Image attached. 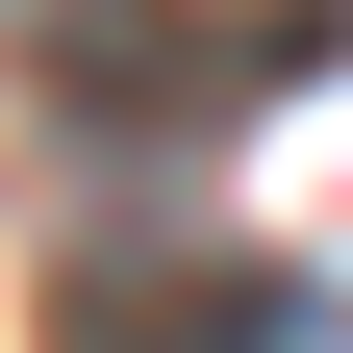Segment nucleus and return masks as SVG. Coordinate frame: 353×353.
<instances>
[{"mask_svg":"<svg viewBox=\"0 0 353 353\" xmlns=\"http://www.w3.org/2000/svg\"><path fill=\"white\" fill-rule=\"evenodd\" d=\"M252 76H303V26H202V0H51V101L101 126V152H202Z\"/></svg>","mask_w":353,"mask_h":353,"instance_id":"f257e3e1","label":"nucleus"},{"mask_svg":"<svg viewBox=\"0 0 353 353\" xmlns=\"http://www.w3.org/2000/svg\"><path fill=\"white\" fill-rule=\"evenodd\" d=\"M76 353H303V278L176 252V278H76Z\"/></svg>","mask_w":353,"mask_h":353,"instance_id":"f03ea898","label":"nucleus"}]
</instances>
